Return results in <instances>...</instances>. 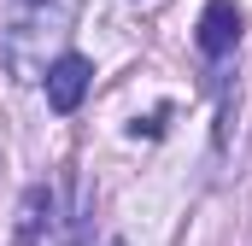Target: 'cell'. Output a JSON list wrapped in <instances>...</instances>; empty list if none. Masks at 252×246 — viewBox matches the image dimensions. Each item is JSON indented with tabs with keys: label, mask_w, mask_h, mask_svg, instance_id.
Wrapping results in <instances>:
<instances>
[{
	"label": "cell",
	"mask_w": 252,
	"mask_h": 246,
	"mask_svg": "<svg viewBox=\"0 0 252 246\" xmlns=\"http://www.w3.org/2000/svg\"><path fill=\"white\" fill-rule=\"evenodd\" d=\"M88 82H94V64L82 59V53H59V59L47 64V106L53 112H76L82 94H88Z\"/></svg>",
	"instance_id": "cell-1"
},
{
	"label": "cell",
	"mask_w": 252,
	"mask_h": 246,
	"mask_svg": "<svg viewBox=\"0 0 252 246\" xmlns=\"http://www.w3.org/2000/svg\"><path fill=\"white\" fill-rule=\"evenodd\" d=\"M241 30H247V12H241L235 0H205V12H199V53L223 59V53L241 41Z\"/></svg>",
	"instance_id": "cell-2"
},
{
	"label": "cell",
	"mask_w": 252,
	"mask_h": 246,
	"mask_svg": "<svg viewBox=\"0 0 252 246\" xmlns=\"http://www.w3.org/2000/svg\"><path fill=\"white\" fill-rule=\"evenodd\" d=\"M70 6H76V0H18V6H12V47H24V35H41V30L53 35L64 18H70ZM12 47H6V53H12Z\"/></svg>",
	"instance_id": "cell-3"
},
{
	"label": "cell",
	"mask_w": 252,
	"mask_h": 246,
	"mask_svg": "<svg viewBox=\"0 0 252 246\" xmlns=\"http://www.w3.org/2000/svg\"><path fill=\"white\" fill-rule=\"evenodd\" d=\"M47 235H53V193L47 187H30L24 205H18V235H12V246H47Z\"/></svg>",
	"instance_id": "cell-4"
}]
</instances>
